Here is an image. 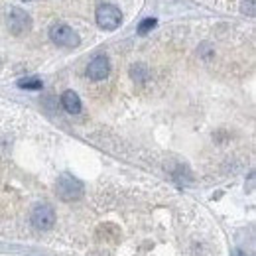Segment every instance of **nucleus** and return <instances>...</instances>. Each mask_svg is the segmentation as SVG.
I'll return each mask as SVG.
<instances>
[{
    "label": "nucleus",
    "instance_id": "nucleus-9",
    "mask_svg": "<svg viewBox=\"0 0 256 256\" xmlns=\"http://www.w3.org/2000/svg\"><path fill=\"white\" fill-rule=\"evenodd\" d=\"M18 87H20V89H30V91H38V89H42L44 85H42V81H40V79L32 77V79H20V81H18Z\"/></svg>",
    "mask_w": 256,
    "mask_h": 256
},
{
    "label": "nucleus",
    "instance_id": "nucleus-10",
    "mask_svg": "<svg viewBox=\"0 0 256 256\" xmlns=\"http://www.w3.org/2000/svg\"><path fill=\"white\" fill-rule=\"evenodd\" d=\"M154 28H156V20H154V18H146V20H142V24L138 26V34L144 36V34H148L150 30H154Z\"/></svg>",
    "mask_w": 256,
    "mask_h": 256
},
{
    "label": "nucleus",
    "instance_id": "nucleus-11",
    "mask_svg": "<svg viewBox=\"0 0 256 256\" xmlns=\"http://www.w3.org/2000/svg\"><path fill=\"white\" fill-rule=\"evenodd\" d=\"M243 12L249 16H255V0H245L243 2Z\"/></svg>",
    "mask_w": 256,
    "mask_h": 256
},
{
    "label": "nucleus",
    "instance_id": "nucleus-5",
    "mask_svg": "<svg viewBox=\"0 0 256 256\" xmlns=\"http://www.w3.org/2000/svg\"><path fill=\"white\" fill-rule=\"evenodd\" d=\"M53 223H55V211L51 205H38L32 211V225L38 231H48L53 227Z\"/></svg>",
    "mask_w": 256,
    "mask_h": 256
},
{
    "label": "nucleus",
    "instance_id": "nucleus-12",
    "mask_svg": "<svg viewBox=\"0 0 256 256\" xmlns=\"http://www.w3.org/2000/svg\"><path fill=\"white\" fill-rule=\"evenodd\" d=\"M233 256H247V255H245L243 251H235V253H233Z\"/></svg>",
    "mask_w": 256,
    "mask_h": 256
},
{
    "label": "nucleus",
    "instance_id": "nucleus-7",
    "mask_svg": "<svg viewBox=\"0 0 256 256\" xmlns=\"http://www.w3.org/2000/svg\"><path fill=\"white\" fill-rule=\"evenodd\" d=\"M61 104H63V108H65L69 114L81 112V99H79V95H77L75 91H65V93L61 95Z\"/></svg>",
    "mask_w": 256,
    "mask_h": 256
},
{
    "label": "nucleus",
    "instance_id": "nucleus-3",
    "mask_svg": "<svg viewBox=\"0 0 256 256\" xmlns=\"http://www.w3.org/2000/svg\"><path fill=\"white\" fill-rule=\"evenodd\" d=\"M6 24H8L10 34H14V36H24V34H28L30 28H32V18H30L24 10H20V8H10V12H8V16H6Z\"/></svg>",
    "mask_w": 256,
    "mask_h": 256
},
{
    "label": "nucleus",
    "instance_id": "nucleus-2",
    "mask_svg": "<svg viewBox=\"0 0 256 256\" xmlns=\"http://www.w3.org/2000/svg\"><path fill=\"white\" fill-rule=\"evenodd\" d=\"M50 38L59 48H77L79 46L77 32L67 24H53L50 28Z\"/></svg>",
    "mask_w": 256,
    "mask_h": 256
},
{
    "label": "nucleus",
    "instance_id": "nucleus-6",
    "mask_svg": "<svg viewBox=\"0 0 256 256\" xmlns=\"http://www.w3.org/2000/svg\"><path fill=\"white\" fill-rule=\"evenodd\" d=\"M108 73H110V61H108L106 55H97V57L89 63V67H87V75H89V79H93V81H102V79H106Z\"/></svg>",
    "mask_w": 256,
    "mask_h": 256
},
{
    "label": "nucleus",
    "instance_id": "nucleus-13",
    "mask_svg": "<svg viewBox=\"0 0 256 256\" xmlns=\"http://www.w3.org/2000/svg\"><path fill=\"white\" fill-rule=\"evenodd\" d=\"M24 2H28V0H24Z\"/></svg>",
    "mask_w": 256,
    "mask_h": 256
},
{
    "label": "nucleus",
    "instance_id": "nucleus-8",
    "mask_svg": "<svg viewBox=\"0 0 256 256\" xmlns=\"http://www.w3.org/2000/svg\"><path fill=\"white\" fill-rule=\"evenodd\" d=\"M130 75H132V79L134 81H138V83H144L146 79H148V69L144 67V65H132V69H130Z\"/></svg>",
    "mask_w": 256,
    "mask_h": 256
},
{
    "label": "nucleus",
    "instance_id": "nucleus-1",
    "mask_svg": "<svg viewBox=\"0 0 256 256\" xmlns=\"http://www.w3.org/2000/svg\"><path fill=\"white\" fill-rule=\"evenodd\" d=\"M55 189H57V195L63 201H75V199H79L83 195V183L77 177L69 175V173H63L57 179V187Z\"/></svg>",
    "mask_w": 256,
    "mask_h": 256
},
{
    "label": "nucleus",
    "instance_id": "nucleus-4",
    "mask_svg": "<svg viewBox=\"0 0 256 256\" xmlns=\"http://www.w3.org/2000/svg\"><path fill=\"white\" fill-rule=\"evenodd\" d=\"M122 22V14L112 4H101L97 8V24L102 30H116Z\"/></svg>",
    "mask_w": 256,
    "mask_h": 256
}]
</instances>
